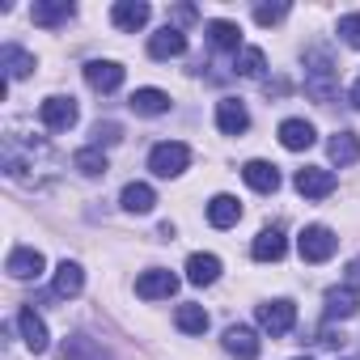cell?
Instances as JSON below:
<instances>
[{"label": "cell", "instance_id": "6da1fadb", "mask_svg": "<svg viewBox=\"0 0 360 360\" xmlns=\"http://www.w3.org/2000/svg\"><path fill=\"white\" fill-rule=\"evenodd\" d=\"M305 94L318 106H330L339 98V68H335V60L322 43L305 47Z\"/></svg>", "mask_w": 360, "mask_h": 360}, {"label": "cell", "instance_id": "7a4b0ae2", "mask_svg": "<svg viewBox=\"0 0 360 360\" xmlns=\"http://www.w3.org/2000/svg\"><path fill=\"white\" fill-rule=\"evenodd\" d=\"M191 165V148L183 144V140H161V144H153V153H148V169L157 174V178H178Z\"/></svg>", "mask_w": 360, "mask_h": 360}, {"label": "cell", "instance_id": "3957f363", "mask_svg": "<svg viewBox=\"0 0 360 360\" xmlns=\"http://www.w3.org/2000/svg\"><path fill=\"white\" fill-rule=\"evenodd\" d=\"M297 250H301L305 263H326V259L339 250V238H335V229H326V225H305L301 238H297Z\"/></svg>", "mask_w": 360, "mask_h": 360}, {"label": "cell", "instance_id": "277c9868", "mask_svg": "<svg viewBox=\"0 0 360 360\" xmlns=\"http://www.w3.org/2000/svg\"><path fill=\"white\" fill-rule=\"evenodd\" d=\"M259 326L271 335V339H280V335H288L292 326H297V305L288 301V297H276V301H263L259 305Z\"/></svg>", "mask_w": 360, "mask_h": 360}, {"label": "cell", "instance_id": "5b68a950", "mask_svg": "<svg viewBox=\"0 0 360 360\" xmlns=\"http://www.w3.org/2000/svg\"><path fill=\"white\" fill-rule=\"evenodd\" d=\"M292 187H297L305 200H326V195L339 187V178H335V169H322V165H305V169H297Z\"/></svg>", "mask_w": 360, "mask_h": 360}, {"label": "cell", "instance_id": "8992f818", "mask_svg": "<svg viewBox=\"0 0 360 360\" xmlns=\"http://www.w3.org/2000/svg\"><path fill=\"white\" fill-rule=\"evenodd\" d=\"M77 98H64V94H51L43 106H39V119H43V127L47 131H68L72 123H77Z\"/></svg>", "mask_w": 360, "mask_h": 360}, {"label": "cell", "instance_id": "52a82bcc", "mask_svg": "<svg viewBox=\"0 0 360 360\" xmlns=\"http://www.w3.org/2000/svg\"><path fill=\"white\" fill-rule=\"evenodd\" d=\"M174 292H178V276L165 271V267H148V271L136 276V297H144V301H161V297H174Z\"/></svg>", "mask_w": 360, "mask_h": 360}, {"label": "cell", "instance_id": "ba28073f", "mask_svg": "<svg viewBox=\"0 0 360 360\" xmlns=\"http://www.w3.org/2000/svg\"><path fill=\"white\" fill-rule=\"evenodd\" d=\"M148 18H153V9L144 5V0H119V5L110 9V22H115V30H123V34L144 30V26H148Z\"/></svg>", "mask_w": 360, "mask_h": 360}, {"label": "cell", "instance_id": "9c48e42d", "mask_svg": "<svg viewBox=\"0 0 360 360\" xmlns=\"http://www.w3.org/2000/svg\"><path fill=\"white\" fill-rule=\"evenodd\" d=\"M5 271H9L13 280H39V276L47 271V259H43L34 246H18V250L5 259Z\"/></svg>", "mask_w": 360, "mask_h": 360}, {"label": "cell", "instance_id": "30bf717a", "mask_svg": "<svg viewBox=\"0 0 360 360\" xmlns=\"http://www.w3.org/2000/svg\"><path fill=\"white\" fill-rule=\"evenodd\" d=\"M360 314V297H356V288H326V297H322V318L326 322H339V318H356Z\"/></svg>", "mask_w": 360, "mask_h": 360}, {"label": "cell", "instance_id": "8fae6325", "mask_svg": "<svg viewBox=\"0 0 360 360\" xmlns=\"http://www.w3.org/2000/svg\"><path fill=\"white\" fill-rule=\"evenodd\" d=\"M85 81L98 94H115L123 85V64H115V60H89L85 64Z\"/></svg>", "mask_w": 360, "mask_h": 360}, {"label": "cell", "instance_id": "7c38bea8", "mask_svg": "<svg viewBox=\"0 0 360 360\" xmlns=\"http://www.w3.org/2000/svg\"><path fill=\"white\" fill-rule=\"evenodd\" d=\"M217 127H221L225 136H242V131L250 127L246 102H242V98H221V102H217Z\"/></svg>", "mask_w": 360, "mask_h": 360}, {"label": "cell", "instance_id": "4fadbf2b", "mask_svg": "<svg viewBox=\"0 0 360 360\" xmlns=\"http://www.w3.org/2000/svg\"><path fill=\"white\" fill-rule=\"evenodd\" d=\"M284 250H288V238H284V229H280V225L263 229V233L250 242V259H255V263H280V259H284Z\"/></svg>", "mask_w": 360, "mask_h": 360}, {"label": "cell", "instance_id": "5bb4252c", "mask_svg": "<svg viewBox=\"0 0 360 360\" xmlns=\"http://www.w3.org/2000/svg\"><path fill=\"white\" fill-rule=\"evenodd\" d=\"M18 326H22V343L39 356V352H47V343H51V335H47V322L34 314V305H22L18 309Z\"/></svg>", "mask_w": 360, "mask_h": 360}, {"label": "cell", "instance_id": "9a60e30c", "mask_svg": "<svg viewBox=\"0 0 360 360\" xmlns=\"http://www.w3.org/2000/svg\"><path fill=\"white\" fill-rule=\"evenodd\" d=\"M60 360H110V352H106L94 335L77 330V335H68V339L60 343Z\"/></svg>", "mask_w": 360, "mask_h": 360}, {"label": "cell", "instance_id": "2e32d148", "mask_svg": "<svg viewBox=\"0 0 360 360\" xmlns=\"http://www.w3.org/2000/svg\"><path fill=\"white\" fill-rule=\"evenodd\" d=\"M72 13H77L72 0H34V9H30L34 26H43V30H56V26L72 22Z\"/></svg>", "mask_w": 360, "mask_h": 360}, {"label": "cell", "instance_id": "e0dca14e", "mask_svg": "<svg viewBox=\"0 0 360 360\" xmlns=\"http://www.w3.org/2000/svg\"><path fill=\"white\" fill-rule=\"evenodd\" d=\"M225 352L233 356V360H259V335L250 330V326H225Z\"/></svg>", "mask_w": 360, "mask_h": 360}, {"label": "cell", "instance_id": "ac0fdd59", "mask_svg": "<svg viewBox=\"0 0 360 360\" xmlns=\"http://www.w3.org/2000/svg\"><path fill=\"white\" fill-rule=\"evenodd\" d=\"M242 178H246V187H255L259 195H276L280 191V169L271 161H246Z\"/></svg>", "mask_w": 360, "mask_h": 360}, {"label": "cell", "instance_id": "d6986e66", "mask_svg": "<svg viewBox=\"0 0 360 360\" xmlns=\"http://www.w3.org/2000/svg\"><path fill=\"white\" fill-rule=\"evenodd\" d=\"M183 51H187V34L174 30V26H161V30L148 39V56H153V60H178Z\"/></svg>", "mask_w": 360, "mask_h": 360}, {"label": "cell", "instance_id": "ffe728a7", "mask_svg": "<svg viewBox=\"0 0 360 360\" xmlns=\"http://www.w3.org/2000/svg\"><path fill=\"white\" fill-rule=\"evenodd\" d=\"M314 140H318L314 123H305V119H284L280 123V144L288 153H305V148H314Z\"/></svg>", "mask_w": 360, "mask_h": 360}, {"label": "cell", "instance_id": "44dd1931", "mask_svg": "<svg viewBox=\"0 0 360 360\" xmlns=\"http://www.w3.org/2000/svg\"><path fill=\"white\" fill-rule=\"evenodd\" d=\"M238 221H242L238 195H212V200H208V225H212V229H233Z\"/></svg>", "mask_w": 360, "mask_h": 360}, {"label": "cell", "instance_id": "7402d4cb", "mask_svg": "<svg viewBox=\"0 0 360 360\" xmlns=\"http://www.w3.org/2000/svg\"><path fill=\"white\" fill-rule=\"evenodd\" d=\"M204 34H208V43H212L217 51H233V56L242 51V26H238V22H221V18H217V22L204 26Z\"/></svg>", "mask_w": 360, "mask_h": 360}, {"label": "cell", "instance_id": "603a6c76", "mask_svg": "<svg viewBox=\"0 0 360 360\" xmlns=\"http://www.w3.org/2000/svg\"><path fill=\"white\" fill-rule=\"evenodd\" d=\"M326 153H330L335 165H356L360 161V136L356 131H335L326 140Z\"/></svg>", "mask_w": 360, "mask_h": 360}, {"label": "cell", "instance_id": "cb8c5ba5", "mask_svg": "<svg viewBox=\"0 0 360 360\" xmlns=\"http://www.w3.org/2000/svg\"><path fill=\"white\" fill-rule=\"evenodd\" d=\"M119 204H123V212H131V217H144V212H153V204H157V191H153L148 183H127V187H123V195H119Z\"/></svg>", "mask_w": 360, "mask_h": 360}, {"label": "cell", "instance_id": "d4e9b609", "mask_svg": "<svg viewBox=\"0 0 360 360\" xmlns=\"http://www.w3.org/2000/svg\"><path fill=\"white\" fill-rule=\"evenodd\" d=\"M187 280H191L195 288L217 284V280H221V259H217V255H191V259H187Z\"/></svg>", "mask_w": 360, "mask_h": 360}, {"label": "cell", "instance_id": "484cf974", "mask_svg": "<svg viewBox=\"0 0 360 360\" xmlns=\"http://www.w3.org/2000/svg\"><path fill=\"white\" fill-rule=\"evenodd\" d=\"M0 68H5V81H22V77H30L39 64H34V56L30 51H22V47H5V51H0Z\"/></svg>", "mask_w": 360, "mask_h": 360}, {"label": "cell", "instance_id": "4316f807", "mask_svg": "<svg viewBox=\"0 0 360 360\" xmlns=\"http://www.w3.org/2000/svg\"><path fill=\"white\" fill-rule=\"evenodd\" d=\"M81 288H85V271H81V263H72V259H64L60 267H56V297H81Z\"/></svg>", "mask_w": 360, "mask_h": 360}, {"label": "cell", "instance_id": "83f0119b", "mask_svg": "<svg viewBox=\"0 0 360 360\" xmlns=\"http://www.w3.org/2000/svg\"><path fill=\"white\" fill-rule=\"evenodd\" d=\"M174 326L183 330V335H204V330H208V309L195 305V301L178 305V309H174Z\"/></svg>", "mask_w": 360, "mask_h": 360}, {"label": "cell", "instance_id": "f1b7e54d", "mask_svg": "<svg viewBox=\"0 0 360 360\" xmlns=\"http://www.w3.org/2000/svg\"><path fill=\"white\" fill-rule=\"evenodd\" d=\"M127 106H131L136 115H148V119H153V115H165V110H169V94H165V89H136V94L127 98Z\"/></svg>", "mask_w": 360, "mask_h": 360}, {"label": "cell", "instance_id": "f546056e", "mask_svg": "<svg viewBox=\"0 0 360 360\" xmlns=\"http://www.w3.org/2000/svg\"><path fill=\"white\" fill-rule=\"evenodd\" d=\"M72 169H81L85 178H102V174L110 169V161H106L102 148H81V153L72 157Z\"/></svg>", "mask_w": 360, "mask_h": 360}, {"label": "cell", "instance_id": "4dcf8cb0", "mask_svg": "<svg viewBox=\"0 0 360 360\" xmlns=\"http://www.w3.org/2000/svg\"><path fill=\"white\" fill-rule=\"evenodd\" d=\"M263 68H267V56L259 47H242L238 60H233V72L238 77H263Z\"/></svg>", "mask_w": 360, "mask_h": 360}, {"label": "cell", "instance_id": "1f68e13d", "mask_svg": "<svg viewBox=\"0 0 360 360\" xmlns=\"http://www.w3.org/2000/svg\"><path fill=\"white\" fill-rule=\"evenodd\" d=\"M119 140H123V127H119L115 119H98L94 131H89V148H110V144H119Z\"/></svg>", "mask_w": 360, "mask_h": 360}, {"label": "cell", "instance_id": "d6a6232c", "mask_svg": "<svg viewBox=\"0 0 360 360\" xmlns=\"http://www.w3.org/2000/svg\"><path fill=\"white\" fill-rule=\"evenodd\" d=\"M339 34H343L347 47L360 51V13H343V18H339Z\"/></svg>", "mask_w": 360, "mask_h": 360}, {"label": "cell", "instance_id": "836d02e7", "mask_svg": "<svg viewBox=\"0 0 360 360\" xmlns=\"http://www.w3.org/2000/svg\"><path fill=\"white\" fill-rule=\"evenodd\" d=\"M169 22H174V30H187V26L200 22V13H195V5H174L169 9Z\"/></svg>", "mask_w": 360, "mask_h": 360}, {"label": "cell", "instance_id": "e575fe53", "mask_svg": "<svg viewBox=\"0 0 360 360\" xmlns=\"http://www.w3.org/2000/svg\"><path fill=\"white\" fill-rule=\"evenodd\" d=\"M288 18V5H259L255 9V22L259 26H276V22H284Z\"/></svg>", "mask_w": 360, "mask_h": 360}, {"label": "cell", "instance_id": "d590c367", "mask_svg": "<svg viewBox=\"0 0 360 360\" xmlns=\"http://www.w3.org/2000/svg\"><path fill=\"white\" fill-rule=\"evenodd\" d=\"M343 284H347V288H360V255L343 267Z\"/></svg>", "mask_w": 360, "mask_h": 360}, {"label": "cell", "instance_id": "8d00e7d4", "mask_svg": "<svg viewBox=\"0 0 360 360\" xmlns=\"http://www.w3.org/2000/svg\"><path fill=\"white\" fill-rule=\"evenodd\" d=\"M318 343H326V347H343V335H339L335 326H326V330L318 335Z\"/></svg>", "mask_w": 360, "mask_h": 360}, {"label": "cell", "instance_id": "74e56055", "mask_svg": "<svg viewBox=\"0 0 360 360\" xmlns=\"http://www.w3.org/2000/svg\"><path fill=\"white\" fill-rule=\"evenodd\" d=\"M347 98H352V106H356V110H360V81H356V85H352V94H347Z\"/></svg>", "mask_w": 360, "mask_h": 360}, {"label": "cell", "instance_id": "f35d334b", "mask_svg": "<svg viewBox=\"0 0 360 360\" xmlns=\"http://www.w3.org/2000/svg\"><path fill=\"white\" fill-rule=\"evenodd\" d=\"M297 360H309V356H297Z\"/></svg>", "mask_w": 360, "mask_h": 360}]
</instances>
